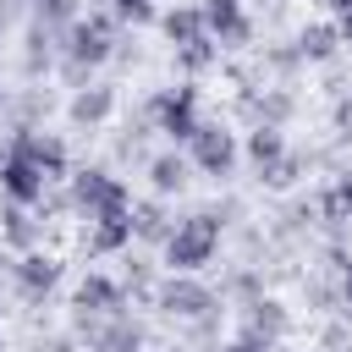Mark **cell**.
Here are the masks:
<instances>
[{
  "instance_id": "34",
  "label": "cell",
  "mask_w": 352,
  "mask_h": 352,
  "mask_svg": "<svg viewBox=\"0 0 352 352\" xmlns=\"http://www.w3.org/2000/svg\"><path fill=\"white\" fill-rule=\"evenodd\" d=\"M336 275H341V314H352V258H346Z\"/></svg>"
},
{
  "instance_id": "27",
  "label": "cell",
  "mask_w": 352,
  "mask_h": 352,
  "mask_svg": "<svg viewBox=\"0 0 352 352\" xmlns=\"http://www.w3.org/2000/svg\"><path fill=\"white\" fill-rule=\"evenodd\" d=\"M38 22H44V28L77 22V0H38Z\"/></svg>"
},
{
  "instance_id": "32",
  "label": "cell",
  "mask_w": 352,
  "mask_h": 352,
  "mask_svg": "<svg viewBox=\"0 0 352 352\" xmlns=\"http://www.w3.org/2000/svg\"><path fill=\"white\" fill-rule=\"evenodd\" d=\"M330 192H336V204L352 214V170H346V176H336V182H330Z\"/></svg>"
},
{
  "instance_id": "3",
  "label": "cell",
  "mask_w": 352,
  "mask_h": 352,
  "mask_svg": "<svg viewBox=\"0 0 352 352\" xmlns=\"http://www.w3.org/2000/svg\"><path fill=\"white\" fill-rule=\"evenodd\" d=\"M72 209L82 220H110V214H132V192L121 176L99 170V165H82L72 176Z\"/></svg>"
},
{
  "instance_id": "1",
  "label": "cell",
  "mask_w": 352,
  "mask_h": 352,
  "mask_svg": "<svg viewBox=\"0 0 352 352\" xmlns=\"http://www.w3.org/2000/svg\"><path fill=\"white\" fill-rule=\"evenodd\" d=\"M220 214H236V204H226V209H198V214L176 220L170 236L160 242V248H165V264L182 270V275H198L204 264H214V253H220V226H226Z\"/></svg>"
},
{
  "instance_id": "29",
  "label": "cell",
  "mask_w": 352,
  "mask_h": 352,
  "mask_svg": "<svg viewBox=\"0 0 352 352\" xmlns=\"http://www.w3.org/2000/svg\"><path fill=\"white\" fill-rule=\"evenodd\" d=\"M116 22H148L154 16V0H110Z\"/></svg>"
},
{
  "instance_id": "4",
  "label": "cell",
  "mask_w": 352,
  "mask_h": 352,
  "mask_svg": "<svg viewBox=\"0 0 352 352\" xmlns=\"http://www.w3.org/2000/svg\"><path fill=\"white\" fill-rule=\"evenodd\" d=\"M187 160H192L204 176L226 182V176L236 170V160H242V143H236V132H231L226 121H198L192 138H187Z\"/></svg>"
},
{
  "instance_id": "12",
  "label": "cell",
  "mask_w": 352,
  "mask_h": 352,
  "mask_svg": "<svg viewBox=\"0 0 352 352\" xmlns=\"http://www.w3.org/2000/svg\"><path fill=\"white\" fill-rule=\"evenodd\" d=\"M72 308L77 314H126V292H121V280H110V275H99V270H88L82 280H77V292H72Z\"/></svg>"
},
{
  "instance_id": "7",
  "label": "cell",
  "mask_w": 352,
  "mask_h": 352,
  "mask_svg": "<svg viewBox=\"0 0 352 352\" xmlns=\"http://www.w3.org/2000/svg\"><path fill=\"white\" fill-rule=\"evenodd\" d=\"M286 330H292V308L280 302V297H248V308H242V336L248 341H264V346H275V341H286Z\"/></svg>"
},
{
  "instance_id": "25",
  "label": "cell",
  "mask_w": 352,
  "mask_h": 352,
  "mask_svg": "<svg viewBox=\"0 0 352 352\" xmlns=\"http://www.w3.org/2000/svg\"><path fill=\"white\" fill-rule=\"evenodd\" d=\"M214 60H220V44H214L209 33H204L198 44H182V50H176V66H182V72H209Z\"/></svg>"
},
{
  "instance_id": "23",
  "label": "cell",
  "mask_w": 352,
  "mask_h": 352,
  "mask_svg": "<svg viewBox=\"0 0 352 352\" xmlns=\"http://www.w3.org/2000/svg\"><path fill=\"white\" fill-rule=\"evenodd\" d=\"M121 292H126L132 302H154V270H148V258H126Z\"/></svg>"
},
{
  "instance_id": "22",
  "label": "cell",
  "mask_w": 352,
  "mask_h": 352,
  "mask_svg": "<svg viewBox=\"0 0 352 352\" xmlns=\"http://www.w3.org/2000/svg\"><path fill=\"white\" fill-rule=\"evenodd\" d=\"M302 176H308V160H302V154H292V148H286L275 165H264V170H258V182H264L270 192H286V187H297Z\"/></svg>"
},
{
  "instance_id": "14",
  "label": "cell",
  "mask_w": 352,
  "mask_h": 352,
  "mask_svg": "<svg viewBox=\"0 0 352 352\" xmlns=\"http://www.w3.org/2000/svg\"><path fill=\"white\" fill-rule=\"evenodd\" d=\"M292 44H297L302 66H324V60H336V55H341V44H346V38H341V28H336V22H302Z\"/></svg>"
},
{
  "instance_id": "18",
  "label": "cell",
  "mask_w": 352,
  "mask_h": 352,
  "mask_svg": "<svg viewBox=\"0 0 352 352\" xmlns=\"http://www.w3.org/2000/svg\"><path fill=\"white\" fill-rule=\"evenodd\" d=\"M160 33L170 38V50L198 44V38H204V11H198V6H170V11H160Z\"/></svg>"
},
{
  "instance_id": "37",
  "label": "cell",
  "mask_w": 352,
  "mask_h": 352,
  "mask_svg": "<svg viewBox=\"0 0 352 352\" xmlns=\"http://www.w3.org/2000/svg\"><path fill=\"white\" fill-rule=\"evenodd\" d=\"M330 352H352V336H346V341H336V346H330Z\"/></svg>"
},
{
  "instance_id": "28",
  "label": "cell",
  "mask_w": 352,
  "mask_h": 352,
  "mask_svg": "<svg viewBox=\"0 0 352 352\" xmlns=\"http://www.w3.org/2000/svg\"><path fill=\"white\" fill-rule=\"evenodd\" d=\"M264 66H275L280 77H292L302 66V55H297V44H275V50H264Z\"/></svg>"
},
{
  "instance_id": "16",
  "label": "cell",
  "mask_w": 352,
  "mask_h": 352,
  "mask_svg": "<svg viewBox=\"0 0 352 352\" xmlns=\"http://www.w3.org/2000/svg\"><path fill=\"white\" fill-rule=\"evenodd\" d=\"M187 170H192V160H187L182 148H165V154H154V160H148V182H154V192H160V198L182 192V187L192 182Z\"/></svg>"
},
{
  "instance_id": "31",
  "label": "cell",
  "mask_w": 352,
  "mask_h": 352,
  "mask_svg": "<svg viewBox=\"0 0 352 352\" xmlns=\"http://www.w3.org/2000/svg\"><path fill=\"white\" fill-rule=\"evenodd\" d=\"M214 336H220V308H209V314L192 319V341H214Z\"/></svg>"
},
{
  "instance_id": "6",
  "label": "cell",
  "mask_w": 352,
  "mask_h": 352,
  "mask_svg": "<svg viewBox=\"0 0 352 352\" xmlns=\"http://www.w3.org/2000/svg\"><path fill=\"white\" fill-rule=\"evenodd\" d=\"M154 308L165 314V319H198V314H209V308H220V292L214 286H204L198 275H182V270H170V280H160L154 286Z\"/></svg>"
},
{
  "instance_id": "2",
  "label": "cell",
  "mask_w": 352,
  "mask_h": 352,
  "mask_svg": "<svg viewBox=\"0 0 352 352\" xmlns=\"http://www.w3.org/2000/svg\"><path fill=\"white\" fill-rule=\"evenodd\" d=\"M116 55V11H88V16H77L72 22V33H66V82H88V72L94 66H104Z\"/></svg>"
},
{
  "instance_id": "11",
  "label": "cell",
  "mask_w": 352,
  "mask_h": 352,
  "mask_svg": "<svg viewBox=\"0 0 352 352\" xmlns=\"http://www.w3.org/2000/svg\"><path fill=\"white\" fill-rule=\"evenodd\" d=\"M44 187H50V176H44L28 154L11 148V160H6V170H0V192H6L11 204H28V209H33V204H44Z\"/></svg>"
},
{
  "instance_id": "33",
  "label": "cell",
  "mask_w": 352,
  "mask_h": 352,
  "mask_svg": "<svg viewBox=\"0 0 352 352\" xmlns=\"http://www.w3.org/2000/svg\"><path fill=\"white\" fill-rule=\"evenodd\" d=\"M336 132L352 138V99H336Z\"/></svg>"
},
{
  "instance_id": "15",
  "label": "cell",
  "mask_w": 352,
  "mask_h": 352,
  "mask_svg": "<svg viewBox=\"0 0 352 352\" xmlns=\"http://www.w3.org/2000/svg\"><path fill=\"white\" fill-rule=\"evenodd\" d=\"M38 236H44V226L28 214V204H0V242L6 248H16V253H28V248H38Z\"/></svg>"
},
{
  "instance_id": "9",
  "label": "cell",
  "mask_w": 352,
  "mask_h": 352,
  "mask_svg": "<svg viewBox=\"0 0 352 352\" xmlns=\"http://www.w3.org/2000/svg\"><path fill=\"white\" fill-rule=\"evenodd\" d=\"M11 148H16V154H28L50 182H60V176H66V165H72L66 143H60L55 132H38V126H16V132H11Z\"/></svg>"
},
{
  "instance_id": "26",
  "label": "cell",
  "mask_w": 352,
  "mask_h": 352,
  "mask_svg": "<svg viewBox=\"0 0 352 352\" xmlns=\"http://www.w3.org/2000/svg\"><path fill=\"white\" fill-rule=\"evenodd\" d=\"M302 286H308V302H314L319 314H336V308H341V286H330V280H319V275L302 280Z\"/></svg>"
},
{
  "instance_id": "8",
  "label": "cell",
  "mask_w": 352,
  "mask_h": 352,
  "mask_svg": "<svg viewBox=\"0 0 352 352\" xmlns=\"http://www.w3.org/2000/svg\"><path fill=\"white\" fill-rule=\"evenodd\" d=\"M198 11H204V33H209L220 50H242V44L253 38V22H248L242 0H204Z\"/></svg>"
},
{
  "instance_id": "30",
  "label": "cell",
  "mask_w": 352,
  "mask_h": 352,
  "mask_svg": "<svg viewBox=\"0 0 352 352\" xmlns=\"http://www.w3.org/2000/svg\"><path fill=\"white\" fill-rule=\"evenodd\" d=\"M226 292H231V297H258V292H264V286H258V275H253V270H236V275H231V286H226Z\"/></svg>"
},
{
  "instance_id": "38",
  "label": "cell",
  "mask_w": 352,
  "mask_h": 352,
  "mask_svg": "<svg viewBox=\"0 0 352 352\" xmlns=\"http://www.w3.org/2000/svg\"><path fill=\"white\" fill-rule=\"evenodd\" d=\"M319 6H330V11H341V6H346V0H319Z\"/></svg>"
},
{
  "instance_id": "21",
  "label": "cell",
  "mask_w": 352,
  "mask_h": 352,
  "mask_svg": "<svg viewBox=\"0 0 352 352\" xmlns=\"http://www.w3.org/2000/svg\"><path fill=\"white\" fill-rule=\"evenodd\" d=\"M242 110L258 116V121H270V126H280V121L297 110V99H292L286 88H264V94H242Z\"/></svg>"
},
{
  "instance_id": "40",
  "label": "cell",
  "mask_w": 352,
  "mask_h": 352,
  "mask_svg": "<svg viewBox=\"0 0 352 352\" xmlns=\"http://www.w3.org/2000/svg\"><path fill=\"white\" fill-rule=\"evenodd\" d=\"M270 352H286V346H280V341H275V346H270Z\"/></svg>"
},
{
  "instance_id": "19",
  "label": "cell",
  "mask_w": 352,
  "mask_h": 352,
  "mask_svg": "<svg viewBox=\"0 0 352 352\" xmlns=\"http://www.w3.org/2000/svg\"><path fill=\"white\" fill-rule=\"evenodd\" d=\"M242 154L253 160V170H264V165H275V160L286 154V132H280V126H270V121H258V126L242 138Z\"/></svg>"
},
{
  "instance_id": "24",
  "label": "cell",
  "mask_w": 352,
  "mask_h": 352,
  "mask_svg": "<svg viewBox=\"0 0 352 352\" xmlns=\"http://www.w3.org/2000/svg\"><path fill=\"white\" fill-rule=\"evenodd\" d=\"M50 33H55V28L33 22V33H28V50H22V72H28V77H38V72L50 66Z\"/></svg>"
},
{
  "instance_id": "35",
  "label": "cell",
  "mask_w": 352,
  "mask_h": 352,
  "mask_svg": "<svg viewBox=\"0 0 352 352\" xmlns=\"http://www.w3.org/2000/svg\"><path fill=\"white\" fill-rule=\"evenodd\" d=\"M214 352H270V346H264V341H248V336H242V341H231V346H214Z\"/></svg>"
},
{
  "instance_id": "20",
  "label": "cell",
  "mask_w": 352,
  "mask_h": 352,
  "mask_svg": "<svg viewBox=\"0 0 352 352\" xmlns=\"http://www.w3.org/2000/svg\"><path fill=\"white\" fill-rule=\"evenodd\" d=\"M170 209L160 204V198H143V204H132V236L138 242H165L170 236Z\"/></svg>"
},
{
  "instance_id": "10",
  "label": "cell",
  "mask_w": 352,
  "mask_h": 352,
  "mask_svg": "<svg viewBox=\"0 0 352 352\" xmlns=\"http://www.w3.org/2000/svg\"><path fill=\"white\" fill-rule=\"evenodd\" d=\"M11 280H16V292H22L28 302H44V297L60 286V258H55V253H38V248H28V253L11 264Z\"/></svg>"
},
{
  "instance_id": "17",
  "label": "cell",
  "mask_w": 352,
  "mask_h": 352,
  "mask_svg": "<svg viewBox=\"0 0 352 352\" xmlns=\"http://www.w3.org/2000/svg\"><path fill=\"white\" fill-rule=\"evenodd\" d=\"M126 242H132V214L88 220V231H82V248H88V253H121Z\"/></svg>"
},
{
  "instance_id": "36",
  "label": "cell",
  "mask_w": 352,
  "mask_h": 352,
  "mask_svg": "<svg viewBox=\"0 0 352 352\" xmlns=\"http://www.w3.org/2000/svg\"><path fill=\"white\" fill-rule=\"evenodd\" d=\"M6 160H11V143H0V170H6Z\"/></svg>"
},
{
  "instance_id": "5",
  "label": "cell",
  "mask_w": 352,
  "mask_h": 352,
  "mask_svg": "<svg viewBox=\"0 0 352 352\" xmlns=\"http://www.w3.org/2000/svg\"><path fill=\"white\" fill-rule=\"evenodd\" d=\"M143 116H148V121H154V132H165L170 143H187V138H192V126H198V88H192V82L160 88V94L143 104Z\"/></svg>"
},
{
  "instance_id": "13",
  "label": "cell",
  "mask_w": 352,
  "mask_h": 352,
  "mask_svg": "<svg viewBox=\"0 0 352 352\" xmlns=\"http://www.w3.org/2000/svg\"><path fill=\"white\" fill-rule=\"evenodd\" d=\"M66 116H72V126H104V121L116 116V88H110V82H82V88L72 94Z\"/></svg>"
},
{
  "instance_id": "39",
  "label": "cell",
  "mask_w": 352,
  "mask_h": 352,
  "mask_svg": "<svg viewBox=\"0 0 352 352\" xmlns=\"http://www.w3.org/2000/svg\"><path fill=\"white\" fill-rule=\"evenodd\" d=\"M165 352H187V346H165Z\"/></svg>"
}]
</instances>
